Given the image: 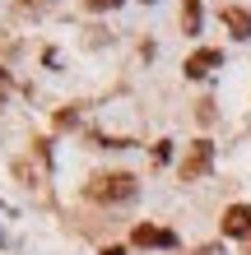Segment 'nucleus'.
I'll list each match as a JSON object with an SVG mask.
<instances>
[{
    "mask_svg": "<svg viewBox=\"0 0 251 255\" xmlns=\"http://www.w3.org/2000/svg\"><path fill=\"white\" fill-rule=\"evenodd\" d=\"M210 162H214V144L210 139H196L186 148V158H182V181H196V176L210 172Z\"/></svg>",
    "mask_w": 251,
    "mask_h": 255,
    "instance_id": "obj_2",
    "label": "nucleus"
},
{
    "mask_svg": "<svg viewBox=\"0 0 251 255\" xmlns=\"http://www.w3.org/2000/svg\"><path fill=\"white\" fill-rule=\"evenodd\" d=\"M9 93V79H5V70H0V98H5Z\"/></svg>",
    "mask_w": 251,
    "mask_h": 255,
    "instance_id": "obj_9",
    "label": "nucleus"
},
{
    "mask_svg": "<svg viewBox=\"0 0 251 255\" xmlns=\"http://www.w3.org/2000/svg\"><path fill=\"white\" fill-rule=\"evenodd\" d=\"M224 23L233 28V37H251V14L247 9H224Z\"/></svg>",
    "mask_w": 251,
    "mask_h": 255,
    "instance_id": "obj_6",
    "label": "nucleus"
},
{
    "mask_svg": "<svg viewBox=\"0 0 251 255\" xmlns=\"http://www.w3.org/2000/svg\"><path fill=\"white\" fill-rule=\"evenodd\" d=\"M182 19H186V33H200V5H196V0L182 5Z\"/></svg>",
    "mask_w": 251,
    "mask_h": 255,
    "instance_id": "obj_7",
    "label": "nucleus"
},
{
    "mask_svg": "<svg viewBox=\"0 0 251 255\" xmlns=\"http://www.w3.org/2000/svg\"><path fill=\"white\" fill-rule=\"evenodd\" d=\"M130 195H135V176L130 172H107V176L88 181V200H98V204H126Z\"/></svg>",
    "mask_w": 251,
    "mask_h": 255,
    "instance_id": "obj_1",
    "label": "nucleus"
},
{
    "mask_svg": "<svg viewBox=\"0 0 251 255\" xmlns=\"http://www.w3.org/2000/svg\"><path fill=\"white\" fill-rule=\"evenodd\" d=\"M116 0H88V9H112Z\"/></svg>",
    "mask_w": 251,
    "mask_h": 255,
    "instance_id": "obj_8",
    "label": "nucleus"
},
{
    "mask_svg": "<svg viewBox=\"0 0 251 255\" xmlns=\"http://www.w3.org/2000/svg\"><path fill=\"white\" fill-rule=\"evenodd\" d=\"M219 65H224V56H219V51H196L186 61V74H191V79H205V74L219 70Z\"/></svg>",
    "mask_w": 251,
    "mask_h": 255,
    "instance_id": "obj_4",
    "label": "nucleus"
},
{
    "mask_svg": "<svg viewBox=\"0 0 251 255\" xmlns=\"http://www.w3.org/2000/svg\"><path fill=\"white\" fill-rule=\"evenodd\" d=\"M224 232L228 237H247L251 232V204H233L224 214Z\"/></svg>",
    "mask_w": 251,
    "mask_h": 255,
    "instance_id": "obj_3",
    "label": "nucleus"
},
{
    "mask_svg": "<svg viewBox=\"0 0 251 255\" xmlns=\"http://www.w3.org/2000/svg\"><path fill=\"white\" fill-rule=\"evenodd\" d=\"M135 246H177V237L163 232V228H149V223H140V228H135Z\"/></svg>",
    "mask_w": 251,
    "mask_h": 255,
    "instance_id": "obj_5",
    "label": "nucleus"
}]
</instances>
